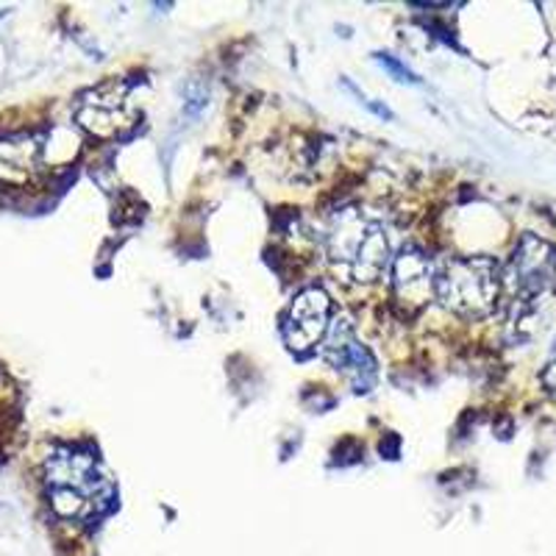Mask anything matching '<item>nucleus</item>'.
Masks as SVG:
<instances>
[{
	"label": "nucleus",
	"mask_w": 556,
	"mask_h": 556,
	"mask_svg": "<svg viewBox=\"0 0 556 556\" xmlns=\"http://www.w3.org/2000/svg\"><path fill=\"white\" fill-rule=\"evenodd\" d=\"M45 490L53 513L67 520H89L112 498V481L101 459L89 451L56 448L45 462Z\"/></svg>",
	"instance_id": "1"
},
{
	"label": "nucleus",
	"mask_w": 556,
	"mask_h": 556,
	"mask_svg": "<svg viewBox=\"0 0 556 556\" xmlns=\"http://www.w3.org/2000/svg\"><path fill=\"white\" fill-rule=\"evenodd\" d=\"M326 253L337 276L354 285H374L390 265L384 228L359 208H342L326 235Z\"/></svg>",
	"instance_id": "2"
},
{
	"label": "nucleus",
	"mask_w": 556,
	"mask_h": 556,
	"mask_svg": "<svg viewBox=\"0 0 556 556\" xmlns=\"http://www.w3.org/2000/svg\"><path fill=\"white\" fill-rule=\"evenodd\" d=\"M504 270L493 256H456L437 270V298L462 317H484L495 309Z\"/></svg>",
	"instance_id": "3"
},
{
	"label": "nucleus",
	"mask_w": 556,
	"mask_h": 556,
	"mask_svg": "<svg viewBox=\"0 0 556 556\" xmlns=\"http://www.w3.org/2000/svg\"><path fill=\"white\" fill-rule=\"evenodd\" d=\"M128 92L131 89L123 81H106L84 92L81 103L76 109L78 126L101 139H112L117 134L128 131L137 121V109H134Z\"/></svg>",
	"instance_id": "4"
},
{
	"label": "nucleus",
	"mask_w": 556,
	"mask_h": 556,
	"mask_svg": "<svg viewBox=\"0 0 556 556\" xmlns=\"http://www.w3.org/2000/svg\"><path fill=\"white\" fill-rule=\"evenodd\" d=\"M331 329V298L320 287H306L292 298L285 315V340L292 351L304 354Z\"/></svg>",
	"instance_id": "5"
},
{
	"label": "nucleus",
	"mask_w": 556,
	"mask_h": 556,
	"mask_svg": "<svg viewBox=\"0 0 556 556\" xmlns=\"http://www.w3.org/2000/svg\"><path fill=\"white\" fill-rule=\"evenodd\" d=\"M554 248L545 240H540V237L526 235L523 240L518 242V248H515L509 267L504 270V281L513 287L518 295L531 298L548 287V281L554 278Z\"/></svg>",
	"instance_id": "6"
},
{
	"label": "nucleus",
	"mask_w": 556,
	"mask_h": 556,
	"mask_svg": "<svg viewBox=\"0 0 556 556\" xmlns=\"http://www.w3.org/2000/svg\"><path fill=\"white\" fill-rule=\"evenodd\" d=\"M392 292L404 309L417 312L437 295V270L420 248H404L392 262Z\"/></svg>",
	"instance_id": "7"
},
{
	"label": "nucleus",
	"mask_w": 556,
	"mask_h": 556,
	"mask_svg": "<svg viewBox=\"0 0 556 556\" xmlns=\"http://www.w3.org/2000/svg\"><path fill=\"white\" fill-rule=\"evenodd\" d=\"M42 170V139L31 134L0 139V181L28 184Z\"/></svg>",
	"instance_id": "8"
},
{
	"label": "nucleus",
	"mask_w": 556,
	"mask_h": 556,
	"mask_svg": "<svg viewBox=\"0 0 556 556\" xmlns=\"http://www.w3.org/2000/svg\"><path fill=\"white\" fill-rule=\"evenodd\" d=\"M326 356H329V362L337 367V370H342L348 379L354 381L356 392H367V387L374 384L376 359L370 356V351H367L362 342L354 340V334H351L348 329L342 331V334L337 331L329 351H326Z\"/></svg>",
	"instance_id": "9"
},
{
	"label": "nucleus",
	"mask_w": 556,
	"mask_h": 556,
	"mask_svg": "<svg viewBox=\"0 0 556 556\" xmlns=\"http://www.w3.org/2000/svg\"><path fill=\"white\" fill-rule=\"evenodd\" d=\"M376 62H379L381 67H384L387 73L395 78V81H409V84L420 81V78H417L409 67H404V64H401L399 59H392L390 53H376Z\"/></svg>",
	"instance_id": "10"
},
{
	"label": "nucleus",
	"mask_w": 556,
	"mask_h": 556,
	"mask_svg": "<svg viewBox=\"0 0 556 556\" xmlns=\"http://www.w3.org/2000/svg\"><path fill=\"white\" fill-rule=\"evenodd\" d=\"M543 381H545V387H548L551 392H556V345H554V351H551V356H548V365H545Z\"/></svg>",
	"instance_id": "11"
},
{
	"label": "nucleus",
	"mask_w": 556,
	"mask_h": 556,
	"mask_svg": "<svg viewBox=\"0 0 556 556\" xmlns=\"http://www.w3.org/2000/svg\"><path fill=\"white\" fill-rule=\"evenodd\" d=\"M554 278H556V270H554Z\"/></svg>",
	"instance_id": "12"
}]
</instances>
